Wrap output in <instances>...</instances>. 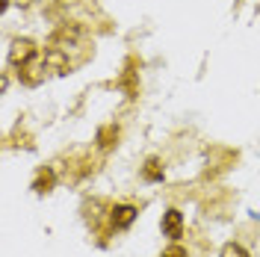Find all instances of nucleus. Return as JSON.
<instances>
[{
    "instance_id": "nucleus-4",
    "label": "nucleus",
    "mask_w": 260,
    "mask_h": 257,
    "mask_svg": "<svg viewBox=\"0 0 260 257\" xmlns=\"http://www.w3.org/2000/svg\"><path fill=\"white\" fill-rule=\"evenodd\" d=\"M222 257H248L243 245H237V242H228L225 248H222Z\"/></svg>"
},
{
    "instance_id": "nucleus-2",
    "label": "nucleus",
    "mask_w": 260,
    "mask_h": 257,
    "mask_svg": "<svg viewBox=\"0 0 260 257\" xmlns=\"http://www.w3.org/2000/svg\"><path fill=\"white\" fill-rule=\"evenodd\" d=\"M136 216H139V210L133 207V204H115V207L110 210V225H113L115 231H127V228L136 222Z\"/></svg>"
},
{
    "instance_id": "nucleus-1",
    "label": "nucleus",
    "mask_w": 260,
    "mask_h": 257,
    "mask_svg": "<svg viewBox=\"0 0 260 257\" xmlns=\"http://www.w3.org/2000/svg\"><path fill=\"white\" fill-rule=\"evenodd\" d=\"M162 237H169V240H180L183 237V213H180L178 207H172V210H166L162 213Z\"/></svg>"
},
{
    "instance_id": "nucleus-5",
    "label": "nucleus",
    "mask_w": 260,
    "mask_h": 257,
    "mask_svg": "<svg viewBox=\"0 0 260 257\" xmlns=\"http://www.w3.org/2000/svg\"><path fill=\"white\" fill-rule=\"evenodd\" d=\"M145 177H148V180H162V169H160V163H157V160H148Z\"/></svg>"
},
{
    "instance_id": "nucleus-3",
    "label": "nucleus",
    "mask_w": 260,
    "mask_h": 257,
    "mask_svg": "<svg viewBox=\"0 0 260 257\" xmlns=\"http://www.w3.org/2000/svg\"><path fill=\"white\" fill-rule=\"evenodd\" d=\"M30 56H36V48H32L30 42H18L15 50H12V62H15V65H24Z\"/></svg>"
},
{
    "instance_id": "nucleus-6",
    "label": "nucleus",
    "mask_w": 260,
    "mask_h": 257,
    "mask_svg": "<svg viewBox=\"0 0 260 257\" xmlns=\"http://www.w3.org/2000/svg\"><path fill=\"white\" fill-rule=\"evenodd\" d=\"M160 257H189V251H186L183 245H178V242H175V245H169V248H166Z\"/></svg>"
}]
</instances>
